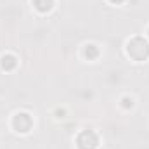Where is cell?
I'll list each match as a JSON object with an SVG mask.
<instances>
[{"label":"cell","mask_w":149,"mask_h":149,"mask_svg":"<svg viewBox=\"0 0 149 149\" xmlns=\"http://www.w3.org/2000/svg\"><path fill=\"white\" fill-rule=\"evenodd\" d=\"M127 52L135 61H146L149 57V42L142 37H134L127 43Z\"/></svg>","instance_id":"cell-1"},{"label":"cell","mask_w":149,"mask_h":149,"mask_svg":"<svg viewBox=\"0 0 149 149\" xmlns=\"http://www.w3.org/2000/svg\"><path fill=\"white\" fill-rule=\"evenodd\" d=\"M12 127H14L16 132H19V134H26V132L31 130V127H33V120H31V116H30L28 113H17V114L12 118Z\"/></svg>","instance_id":"cell-3"},{"label":"cell","mask_w":149,"mask_h":149,"mask_svg":"<svg viewBox=\"0 0 149 149\" xmlns=\"http://www.w3.org/2000/svg\"><path fill=\"white\" fill-rule=\"evenodd\" d=\"M109 2H111V3H121L123 0H109Z\"/></svg>","instance_id":"cell-8"},{"label":"cell","mask_w":149,"mask_h":149,"mask_svg":"<svg viewBox=\"0 0 149 149\" xmlns=\"http://www.w3.org/2000/svg\"><path fill=\"white\" fill-rule=\"evenodd\" d=\"M99 146V137L92 130H83L76 137V148L78 149H97Z\"/></svg>","instance_id":"cell-2"},{"label":"cell","mask_w":149,"mask_h":149,"mask_svg":"<svg viewBox=\"0 0 149 149\" xmlns=\"http://www.w3.org/2000/svg\"><path fill=\"white\" fill-rule=\"evenodd\" d=\"M148 35H149V30H148Z\"/></svg>","instance_id":"cell-9"},{"label":"cell","mask_w":149,"mask_h":149,"mask_svg":"<svg viewBox=\"0 0 149 149\" xmlns=\"http://www.w3.org/2000/svg\"><path fill=\"white\" fill-rule=\"evenodd\" d=\"M83 54H85V57H87L88 61H94V59H97V57H99V49H97V45L88 43V45H85Z\"/></svg>","instance_id":"cell-6"},{"label":"cell","mask_w":149,"mask_h":149,"mask_svg":"<svg viewBox=\"0 0 149 149\" xmlns=\"http://www.w3.org/2000/svg\"><path fill=\"white\" fill-rule=\"evenodd\" d=\"M33 5L38 12H49L54 7V0H33Z\"/></svg>","instance_id":"cell-5"},{"label":"cell","mask_w":149,"mask_h":149,"mask_svg":"<svg viewBox=\"0 0 149 149\" xmlns=\"http://www.w3.org/2000/svg\"><path fill=\"white\" fill-rule=\"evenodd\" d=\"M121 102H123V108H132V106H134V101H132L130 97H123Z\"/></svg>","instance_id":"cell-7"},{"label":"cell","mask_w":149,"mask_h":149,"mask_svg":"<svg viewBox=\"0 0 149 149\" xmlns=\"http://www.w3.org/2000/svg\"><path fill=\"white\" fill-rule=\"evenodd\" d=\"M0 66H2V70L10 71V70H14V68L17 66V59H16L12 54H5V56H2V59H0Z\"/></svg>","instance_id":"cell-4"}]
</instances>
